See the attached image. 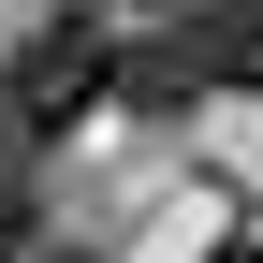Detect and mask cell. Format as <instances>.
Returning a JSON list of instances; mask_svg holds the SVG:
<instances>
[{
  "label": "cell",
  "mask_w": 263,
  "mask_h": 263,
  "mask_svg": "<svg viewBox=\"0 0 263 263\" xmlns=\"http://www.w3.org/2000/svg\"><path fill=\"white\" fill-rule=\"evenodd\" d=\"M29 263H103V249H73V234H59V249H29Z\"/></svg>",
  "instance_id": "obj_4"
},
{
  "label": "cell",
  "mask_w": 263,
  "mask_h": 263,
  "mask_svg": "<svg viewBox=\"0 0 263 263\" xmlns=\"http://www.w3.org/2000/svg\"><path fill=\"white\" fill-rule=\"evenodd\" d=\"M190 59H205V103L219 88H263V0H190Z\"/></svg>",
  "instance_id": "obj_2"
},
{
  "label": "cell",
  "mask_w": 263,
  "mask_h": 263,
  "mask_svg": "<svg viewBox=\"0 0 263 263\" xmlns=\"http://www.w3.org/2000/svg\"><path fill=\"white\" fill-rule=\"evenodd\" d=\"M103 59H117V15H103V0H59V15L0 59V146H15V161L59 146V132L103 103Z\"/></svg>",
  "instance_id": "obj_1"
},
{
  "label": "cell",
  "mask_w": 263,
  "mask_h": 263,
  "mask_svg": "<svg viewBox=\"0 0 263 263\" xmlns=\"http://www.w3.org/2000/svg\"><path fill=\"white\" fill-rule=\"evenodd\" d=\"M205 263H263V234H249V219H234V234H219V249H205Z\"/></svg>",
  "instance_id": "obj_3"
}]
</instances>
